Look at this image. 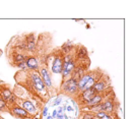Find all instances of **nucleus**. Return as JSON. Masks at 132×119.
<instances>
[{"mask_svg":"<svg viewBox=\"0 0 132 119\" xmlns=\"http://www.w3.org/2000/svg\"><path fill=\"white\" fill-rule=\"evenodd\" d=\"M75 61L71 58V56L67 55L65 57H63V77H67L68 75H70L72 73V71L75 68Z\"/></svg>","mask_w":132,"mask_h":119,"instance_id":"obj_1","label":"nucleus"},{"mask_svg":"<svg viewBox=\"0 0 132 119\" xmlns=\"http://www.w3.org/2000/svg\"><path fill=\"white\" fill-rule=\"evenodd\" d=\"M30 77H31V81H32V84H33V88L39 92H42L45 90V84L43 83L42 78L40 77V75L33 71V72L30 73Z\"/></svg>","mask_w":132,"mask_h":119,"instance_id":"obj_2","label":"nucleus"},{"mask_svg":"<svg viewBox=\"0 0 132 119\" xmlns=\"http://www.w3.org/2000/svg\"><path fill=\"white\" fill-rule=\"evenodd\" d=\"M63 91L66 93V94H75L77 91H78V88H77V82L75 80H73L72 77L68 81H66L62 87Z\"/></svg>","mask_w":132,"mask_h":119,"instance_id":"obj_3","label":"nucleus"},{"mask_svg":"<svg viewBox=\"0 0 132 119\" xmlns=\"http://www.w3.org/2000/svg\"><path fill=\"white\" fill-rule=\"evenodd\" d=\"M62 67H63V57L60 55H57L54 61H53L52 71L54 73H60L62 72Z\"/></svg>","mask_w":132,"mask_h":119,"instance_id":"obj_4","label":"nucleus"},{"mask_svg":"<svg viewBox=\"0 0 132 119\" xmlns=\"http://www.w3.org/2000/svg\"><path fill=\"white\" fill-rule=\"evenodd\" d=\"M96 94H97V93L94 91L93 88H89V89L82 91V93H81V99L86 103V102H89L90 100H92V99L95 97Z\"/></svg>","mask_w":132,"mask_h":119,"instance_id":"obj_5","label":"nucleus"},{"mask_svg":"<svg viewBox=\"0 0 132 119\" xmlns=\"http://www.w3.org/2000/svg\"><path fill=\"white\" fill-rule=\"evenodd\" d=\"M105 88H106V82L103 78H99L98 82L93 86V89L96 93H100V92L104 91Z\"/></svg>","mask_w":132,"mask_h":119,"instance_id":"obj_6","label":"nucleus"},{"mask_svg":"<svg viewBox=\"0 0 132 119\" xmlns=\"http://www.w3.org/2000/svg\"><path fill=\"white\" fill-rule=\"evenodd\" d=\"M12 113H13V115H15L17 117H20V118H26L28 117V112H26L24 109L20 108V107H14L12 109Z\"/></svg>","mask_w":132,"mask_h":119,"instance_id":"obj_7","label":"nucleus"},{"mask_svg":"<svg viewBox=\"0 0 132 119\" xmlns=\"http://www.w3.org/2000/svg\"><path fill=\"white\" fill-rule=\"evenodd\" d=\"M25 64L30 69H38L39 68V64L38 61L34 58V57H29L25 61Z\"/></svg>","mask_w":132,"mask_h":119,"instance_id":"obj_8","label":"nucleus"},{"mask_svg":"<svg viewBox=\"0 0 132 119\" xmlns=\"http://www.w3.org/2000/svg\"><path fill=\"white\" fill-rule=\"evenodd\" d=\"M41 74H42V77H43L42 81H44L43 83H44L46 86L50 87V86H51V78H50V76H49L48 70H47L46 68H42V69H41Z\"/></svg>","mask_w":132,"mask_h":119,"instance_id":"obj_9","label":"nucleus"},{"mask_svg":"<svg viewBox=\"0 0 132 119\" xmlns=\"http://www.w3.org/2000/svg\"><path fill=\"white\" fill-rule=\"evenodd\" d=\"M22 107L24 108V110H25L26 112H30V113H35V112H36L35 106H34L30 101H23V102H22Z\"/></svg>","mask_w":132,"mask_h":119,"instance_id":"obj_10","label":"nucleus"},{"mask_svg":"<svg viewBox=\"0 0 132 119\" xmlns=\"http://www.w3.org/2000/svg\"><path fill=\"white\" fill-rule=\"evenodd\" d=\"M0 96L3 98V100H8L11 98V92L8 90V89H5V88H0Z\"/></svg>","mask_w":132,"mask_h":119,"instance_id":"obj_11","label":"nucleus"},{"mask_svg":"<svg viewBox=\"0 0 132 119\" xmlns=\"http://www.w3.org/2000/svg\"><path fill=\"white\" fill-rule=\"evenodd\" d=\"M102 99H103V96H101V95H99V94H96V95H95V97H94L92 100H90L89 102H86V105H87V106L98 105V104L102 101Z\"/></svg>","mask_w":132,"mask_h":119,"instance_id":"obj_12","label":"nucleus"},{"mask_svg":"<svg viewBox=\"0 0 132 119\" xmlns=\"http://www.w3.org/2000/svg\"><path fill=\"white\" fill-rule=\"evenodd\" d=\"M89 54H87V51L84 47H81V48L78 49V52H77V57L79 59H82V58H87Z\"/></svg>","mask_w":132,"mask_h":119,"instance_id":"obj_13","label":"nucleus"},{"mask_svg":"<svg viewBox=\"0 0 132 119\" xmlns=\"http://www.w3.org/2000/svg\"><path fill=\"white\" fill-rule=\"evenodd\" d=\"M26 48L29 50H33L35 48V40H34V36L32 35L29 39H28V44H26Z\"/></svg>","mask_w":132,"mask_h":119,"instance_id":"obj_14","label":"nucleus"},{"mask_svg":"<svg viewBox=\"0 0 132 119\" xmlns=\"http://www.w3.org/2000/svg\"><path fill=\"white\" fill-rule=\"evenodd\" d=\"M14 61H15V63H17V65L20 64V63H22V62H25L24 61V56L21 55V54H17L14 57Z\"/></svg>","mask_w":132,"mask_h":119,"instance_id":"obj_15","label":"nucleus"},{"mask_svg":"<svg viewBox=\"0 0 132 119\" xmlns=\"http://www.w3.org/2000/svg\"><path fill=\"white\" fill-rule=\"evenodd\" d=\"M47 112H48V108L45 107L44 110H43V116H47Z\"/></svg>","mask_w":132,"mask_h":119,"instance_id":"obj_16","label":"nucleus"},{"mask_svg":"<svg viewBox=\"0 0 132 119\" xmlns=\"http://www.w3.org/2000/svg\"><path fill=\"white\" fill-rule=\"evenodd\" d=\"M84 119H94V117H93L92 115H85Z\"/></svg>","mask_w":132,"mask_h":119,"instance_id":"obj_17","label":"nucleus"},{"mask_svg":"<svg viewBox=\"0 0 132 119\" xmlns=\"http://www.w3.org/2000/svg\"><path fill=\"white\" fill-rule=\"evenodd\" d=\"M60 101H61V99H60V98H58V99H57V100L55 101V103H54V105H58V104L60 103Z\"/></svg>","mask_w":132,"mask_h":119,"instance_id":"obj_18","label":"nucleus"},{"mask_svg":"<svg viewBox=\"0 0 132 119\" xmlns=\"http://www.w3.org/2000/svg\"><path fill=\"white\" fill-rule=\"evenodd\" d=\"M56 115H57V111H56V110H54V112H53V116L55 117Z\"/></svg>","mask_w":132,"mask_h":119,"instance_id":"obj_19","label":"nucleus"},{"mask_svg":"<svg viewBox=\"0 0 132 119\" xmlns=\"http://www.w3.org/2000/svg\"><path fill=\"white\" fill-rule=\"evenodd\" d=\"M35 119H40V118H35Z\"/></svg>","mask_w":132,"mask_h":119,"instance_id":"obj_20","label":"nucleus"}]
</instances>
